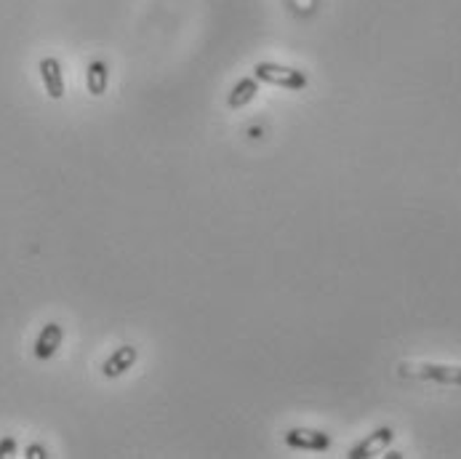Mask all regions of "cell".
Returning a JSON list of instances; mask_svg holds the SVG:
<instances>
[{"mask_svg":"<svg viewBox=\"0 0 461 459\" xmlns=\"http://www.w3.org/2000/svg\"><path fill=\"white\" fill-rule=\"evenodd\" d=\"M254 78L259 83L281 86V89H289V91H305L309 83V78L302 70L286 67V64H278V62H259L254 67Z\"/></svg>","mask_w":461,"mask_h":459,"instance_id":"cell-1","label":"cell"},{"mask_svg":"<svg viewBox=\"0 0 461 459\" xmlns=\"http://www.w3.org/2000/svg\"><path fill=\"white\" fill-rule=\"evenodd\" d=\"M403 377H416V379H430L438 385H451L461 387V366H443V363H419V366H400Z\"/></svg>","mask_w":461,"mask_h":459,"instance_id":"cell-2","label":"cell"},{"mask_svg":"<svg viewBox=\"0 0 461 459\" xmlns=\"http://www.w3.org/2000/svg\"><path fill=\"white\" fill-rule=\"evenodd\" d=\"M283 441L291 446V449H299V452H328L331 449V436L323 433V430H309V428H294L283 436Z\"/></svg>","mask_w":461,"mask_h":459,"instance_id":"cell-3","label":"cell"},{"mask_svg":"<svg viewBox=\"0 0 461 459\" xmlns=\"http://www.w3.org/2000/svg\"><path fill=\"white\" fill-rule=\"evenodd\" d=\"M392 438H395V430L392 428H376L365 441H360V444H355L352 449H349V459H371L376 457V455H381L390 444H392Z\"/></svg>","mask_w":461,"mask_h":459,"instance_id":"cell-4","label":"cell"},{"mask_svg":"<svg viewBox=\"0 0 461 459\" xmlns=\"http://www.w3.org/2000/svg\"><path fill=\"white\" fill-rule=\"evenodd\" d=\"M62 339H64V328L59 323H46L40 328L38 339H35V347H32L35 358L38 361H51L56 355V350L62 347Z\"/></svg>","mask_w":461,"mask_h":459,"instance_id":"cell-5","label":"cell"},{"mask_svg":"<svg viewBox=\"0 0 461 459\" xmlns=\"http://www.w3.org/2000/svg\"><path fill=\"white\" fill-rule=\"evenodd\" d=\"M137 358H139V350H137L134 344H121V347L102 363V374H105L107 379L123 377L129 369H134Z\"/></svg>","mask_w":461,"mask_h":459,"instance_id":"cell-6","label":"cell"},{"mask_svg":"<svg viewBox=\"0 0 461 459\" xmlns=\"http://www.w3.org/2000/svg\"><path fill=\"white\" fill-rule=\"evenodd\" d=\"M38 70H40V78H43V86H46L48 97L51 99H62L64 97V75H62L59 59L46 56V59H40Z\"/></svg>","mask_w":461,"mask_h":459,"instance_id":"cell-7","label":"cell"},{"mask_svg":"<svg viewBox=\"0 0 461 459\" xmlns=\"http://www.w3.org/2000/svg\"><path fill=\"white\" fill-rule=\"evenodd\" d=\"M256 91H259V81H256V78H243V81H238L235 89L227 94V107H230V110H243V107H248V102H254Z\"/></svg>","mask_w":461,"mask_h":459,"instance_id":"cell-8","label":"cell"},{"mask_svg":"<svg viewBox=\"0 0 461 459\" xmlns=\"http://www.w3.org/2000/svg\"><path fill=\"white\" fill-rule=\"evenodd\" d=\"M107 83H110V70L102 59H94L86 70V86L94 97H102L107 91Z\"/></svg>","mask_w":461,"mask_h":459,"instance_id":"cell-9","label":"cell"},{"mask_svg":"<svg viewBox=\"0 0 461 459\" xmlns=\"http://www.w3.org/2000/svg\"><path fill=\"white\" fill-rule=\"evenodd\" d=\"M16 455V438L13 436H5L0 438V459H8Z\"/></svg>","mask_w":461,"mask_h":459,"instance_id":"cell-10","label":"cell"},{"mask_svg":"<svg viewBox=\"0 0 461 459\" xmlns=\"http://www.w3.org/2000/svg\"><path fill=\"white\" fill-rule=\"evenodd\" d=\"M24 457L27 459H48V449H46L43 444H29V446H27V452H24Z\"/></svg>","mask_w":461,"mask_h":459,"instance_id":"cell-11","label":"cell"}]
</instances>
